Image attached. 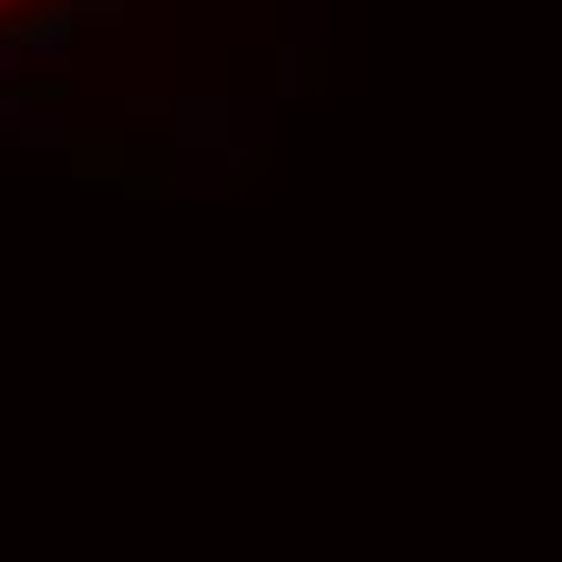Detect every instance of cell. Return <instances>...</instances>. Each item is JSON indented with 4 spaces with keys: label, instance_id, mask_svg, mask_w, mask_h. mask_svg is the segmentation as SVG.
<instances>
[{
    "label": "cell",
    "instance_id": "obj_1",
    "mask_svg": "<svg viewBox=\"0 0 562 562\" xmlns=\"http://www.w3.org/2000/svg\"><path fill=\"white\" fill-rule=\"evenodd\" d=\"M26 71V46H0V85H13Z\"/></svg>",
    "mask_w": 562,
    "mask_h": 562
}]
</instances>
